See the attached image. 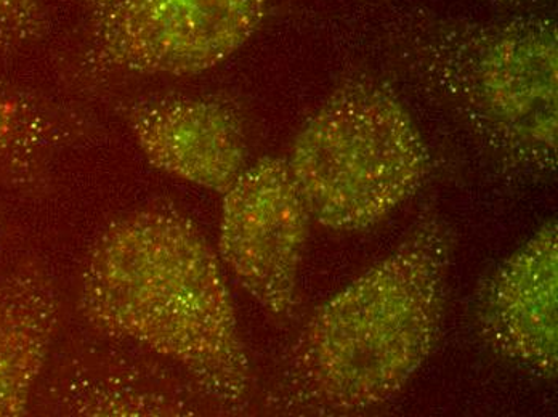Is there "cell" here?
<instances>
[{
  "label": "cell",
  "mask_w": 558,
  "mask_h": 417,
  "mask_svg": "<svg viewBox=\"0 0 558 417\" xmlns=\"http://www.w3.org/2000/svg\"><path fill=\"white\" fill-rule=\"evenodd\" d=\"M77 311L88 328L166 359L213 408H250L252 372L219 256L161 203L112 220L92 244Z\"/></svg>",
  "instance_id": "6da1fadb"
},
{
  "label": "cell",
  "mask_w": 558,
  "mask_h": 417,
  "mask_svg": "<svg viewBox=\"0 0 558 417\" xmlns=\"http://www.w3.org/2000/svg\"><path fill=\"white\" fill-rule=\"evenodd\" d=\"M454 238L437 210L397 249L319 305L282 355L264 408L350 416L400 395L437 347Z\"/></svg>",
  "instance_id": "7a4b0ae2"
},
{
  "label": "cell",
  "mask_w": 558,
  "mask_h": 417,
  "mask_svg": "<svg viewBox=\"0 0 558 417\" xmlns=\"http://www.w3.org/2000/svg\"><path fill=\"white\" fill-rule=\"evenodd\" d=\"M377 37L391 63L447 111L499 174L556 177L558 34L553 15L472 20L403 9L380 23Z\"/></svg>",
  "instance_id": "3957f363"
},
{
  "label": "cell",
  "mask_w": 558,
  "mask_h": 417,
  "mask_svg": "<svg viewBox=\"0 0 558 417\" xmlns=\"http://www.w3.org/2000/svg\"><path fill=\"white\" fill-rule=\"evenodd\" d=\"M289 171L310 217L335 232H364L422 188L432 156L393 84L359 70L337 83L295 135Z\"/></svg>",
  "instance_id": "277c9868"
},
{
  "label": "cell",
  "mask_w": 558,
  "mask_h": 417,
  "mask_svg": "<svg viewBox=\"0 0 558 417\" xmlns=\"http://www.w3.org/2000/svg\"><path fill=\"white\" fill-rule=\"evenodd\" d=\"M94 77L197 76L243 49L270 0H84Z\"/></svg>",
  "instance_id": "5b68a950"
},
{
  "label": "cell",
  "mask_w": 558,
  "mask_h": 417,
  "mask_svg": "<svg viewBox=\"0 0 558 417\" xmlns=\"http://www.w3.org/2000/svg\"><path fill=\"white\" fill-rule=\"evenodd\" d=\"M222 196L220 259L262 308L288 320L312 222L288 161L252 162Z\"/></svg>",
  "instance_id": "8992f818"
},
{
  "label": "cell",
  "mask_w": 558,
  "mask_h": 417,
  "mask_svg": "<svg viewBox=\"0 0 558 417\" xmlns=\"http://www.w3.org/2000/svg\"><path fill=\"white\" fill-rule=\"evenodd\" d=\"M97 332L64 354L44 395L57 416L175 417L213 408L192 379L131 342Z\"/></svg>",
  "instance_id": "52a82bcc"
},
{
  "label": "cell",
  "mask_w": 558,
  "mask_h": 417,
  "mask_svg": "<svg viewBox=\"0 0 558 417\" xmlns=\"http://www.w3.org/2000/svg\"><path fill=\"white\" fill-rule=\"evenodd\" d=\"M143 158L170 177L223 195L250 165L240 107L222 95H156L116 108Z\"/></svg>",
  "instance_id": "ba28073f"
},
{
  "label": "cell",
  "mask_w": 558,
  "mask_h": 417,
  "mask_svg": "<svg viewBox=\"0 0 558 417\" xmlns=\"http://www.w3.org/2000/svg\"><path fill=\"white\" fill-rule=\"evenodd\" d=\"M558 229L547 220L478 286L474 320L499 357L537 378L558 372Z\"/></svg>",
  "instance_id": "9c48e42d"
},
{
  "label": "cell",
  "mask_w": 558,
  "mask_h": 417,
  "mask_svg": "<svg viewBox=\"0 0 558 417\" xmlns=\"http://www.w3.org/2000/svg\"><path fill=\"white\" fill-rule=\"evenodd\" d=\"M61 302L43 263L0 278V417L28 415L52 354Z\"/></svg>",
  "instance_id": "30bf717a"
},
{
  "label": "cell",
  "mask_w": 558,
  "mask_h": 417,
  "mask_svg": "<svg viewBox=\"0 0 558 417\" xmlns=\"http://www.w3.org/2000/svg\"><path fill=\"white\" fill-rule=\"evenodd\" d=\"M80 114L0 81V185L43 179L61 149L83 137Z\"/></svg>",
  "instance_id": "8fae6325"
},
{
  "label": "cell",
  "mask_w": 558,
  "mask_h": 417,
  "mask_svg": "<svg viewBox=\"0 0 558 417\" xmlns=\"http://www.w3.org/2000/svg\"><path fill=\"white\" fill-rule=\"evenodd\" d=\"M47 15L43 0H0V50L16 52L44 39Z\"/></svg>",
  "instance_id": "7c38bea8"
},
{
  "label": "cell",
  "mask_w": 558,
  "mask_h": 417,
  "mask_svg": "<svg viewBox=\"0 0 558 417\" xmlns=\"http://www.w3.org/2000/svg\"><path fill=\"white\" fill-rule=\"evenodd\" d=\"M474 2L493 7V9L510 10V12H513V10L529 9L537 0H474Z\"/></svg>",
  "instance_id": "4fadbf2b"
}]
</instances>
